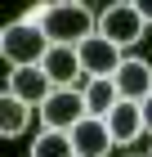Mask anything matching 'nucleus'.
Here are the masks:
<instances>
[{
  "label": "nucleus",
  "mask_w": 152,
  "mask_h": 157,
  "mask_svg": "<svg viewBox=\"0 0 152 157\" xmlns=\"http://www.w3.org/2000/svg\"><path fill=\"white\" fill-rule=\"evenodd\" d=\"M54 5H85V0H54Z\"/></svg>",
  "instance_id": "nucleus-16"
},
{
  "label": "nucleus",
  "mask_w": 152,
  "mask_h": 157,
  "mask_svg": "<svg viewBox=\"0 0 152 157\" xmlns=\"http://www.w3.org/2000/svg\"><path fill=\"white\" fill-rule=\"evenodd\" d=\"M81 90H85V108H90V117H107V112L121 103V90H117L112 76H90Z\"/></svg>",
  "instance_id": "nucleus-11"
},
{
  "label": "nucleus",
  "mask_w": 152,
  "mask_h": 157,
  "mask_svg": "<svg viewBox=\"0 0 152 157\" xmlns=\"http://www.w3.org/2000/svg\"><path fill=\"white\" fill-rule=\"evenodd\" d=\"M76 54H81L85 76H117V67H121V45H112V40L98 36V32H94L90 40H81Z\"/></svg>",
  "instance_id": "nucleus-6"
},
{
  "label": "nucleus",
  "mask_w": 152,
  "mask_h": 157,
  "mask_svg": "<svg viewBox=\"0 0 152 157\" xmlns=\"http://www.w3.org/2000/svg\"><path fill=\"white\" fill-rule=\"evenodd\" d=\"M148 157H152V153H148Z\"/></svg>",
  "instance_id": "nucleus-17"
},
{
  "label": "nucleus",
  "mask_w": 152,
  "mask_h": 157,
  "mask_svg": "<svg viewBox=\"0 0 152 157\" xmlns=\"http://www.w3.org/2000/svg\"><path fill=\"white\" fill-rule=\"evenodd\" d=\"M67 135H72V144H76V157H103L107 148L117 144L112 130H107V117H90V112H85Z\"/></svg>",
  "instance_id": "nucleus-7"
},
{
  "label": "nucleus",
  "mask_w": 152,
  "mask_h": 157,
  "mask_svg": "<svg viewBox=\"0 0 152 157\" xmlns=\"http://www.w3.org/2000/svg\"><path fill=\"white\" fill-rule=\"evenodd\" d=\"M107 130H112L117 144H134L143 135V103L139 99H121L117 108L107 112Z\"/></svg>",
  "instance_id": "nucleus-9"
},
{
  "label": "nucleus",
  "mask_w": 152,
  "mask_h": 157,
  "mask_svg": "<svg viewBox=\"0 0 152 157\" xmlns=\"http://www.w3.org/2000/svg\"><path fill=\"white\" fill-rule=\"evenodd\" d=\"M130 5H134V9H139L143 18H148V23H152V0H130Z\"/></svg>",
  "instance_id": "nucleus-14"
},
{
  "label": "nucleus",
  "mask_w": 152,
  "mask_h": 157,
  "mask_svg": "<svg viewBox=\"0 0 152 157\" xmlns=\"http://www.w3.org/2000/svg\"><path fill=\"white\" fill-rule=\"evenodd\" d=\"M54 90H58V85L45 76L40 63H23V67H13V72H9V94H18L23 103H32V108H40Z\"/></svg>",
  "instance_id": "nucleus-5"
},
{
  "label": "nucleus",
  "mask_w": 152,
  "mask_h": 157,
  "mask_svg": "<svg viewBox=\"0 0 152 157\" xmlns=\"http://www.w3.org/2000/svg\"><path fill=\"white\" fill-rule=\"evenodd\" d=\"M27 121H32V103H23L18 94H9L5 90V99H0V135H23L27 130Z\"/></svg>",
  "instance_id": "nucleus-12"
},
{
  "label": "nucleus",
  "mask_w": 152,
  "mask_h": 157,
  "mask_svg": "<svg viewBox=\"0 0 152 157\" xmlns=\"http://www.w3.org/2000/svg\"><path fill=\"white\" fill-rule=\"evenodd\" d=\"M143 27H148V18H143L130 0H112L103 13H98V36H107L112 45H139L143 40Z\"/></svg>",
  "instance_id": "nucleus-3"
},
{
  "label": "nucleus",
  "mask_w": 152,
  "mask_h": 157,
  "mask_svg": "<svg viewBox=\"0 0 152 157\" xmlns=\"http://www.w3.org/2000/svg\"><path fill=\"white\" fill-rule=\"evenodd\" d=\"M143 130H152V94L143 99Z\"/></svg>",
  "instance_id": "nucleus-15"
},
{
  "label": "nucleus",
  "mask_w": 152,
  "mask_h": 157,
  "mask_svg": "<svg viewBox=\"0 0 152 157\" xmlns=\"http://www.w3.org/2000/svg\"><path fill=\"white\" fill-rule=\"evenodd\" d=\"M49 49V36L40 32V23H36L32 13L27 18H13L5 32H0V54L9 59V67H23V63H40Z\"/></svg>",
  "instance_id": "nucleus-2"
},
{
  "label": "nucleus",
  "mask_w": 152,
  "mask_h": 157,
  "mask_svg": "<svg viewBox=\"0 0 152 157\" xmlns=\"http://www.w3.org/2000/svg\"><path fill=\"white\" fill-rule=\"evenodd\" d=\"M32 157H76V144L67 130H40L32 144Z\"/></svg>",
  "instance_id": "nucleus-13"
},
{
  "label": "nucleus",
  "mask_w": 152,
  "mask_h": 157,
  "mask_svg": "<svg viewBox=\"0 0 152 157\" xmlns=\"http://www.w3.org/2000/svg\"><path fill=\"white\" fill-rule=\"evenodd\" d=\"M117 90H121V99H148L152 94V67L143 59H121V67H117Z\"/></svg>",
  "instance_id": "nucleus-10"
},
{
  "label": "nucleus",
  "mask_w": 152,
  "mask_h": 157,
  "mask_svg": "<svg viewBox=\"0 0 152 157\" xmlns=\"http://www.w3.org/2000/svg\"><path fill=\"white\" fill-rule=\"evenodd\" d=\"M85 112H90V108H85V90H76V85H58V90L40 103L45 130H72Z\"/></svg>",
  "instance_id": "nucleus-4"
},
{
  "label": "nucleus",
  "mask_w": 152,
  "mask_h": 157,
  "mask_svg": "<svg viewBox=\"0 0 152 157\" xmlns=\"http://www.w3.org/2000/svg\"><path fill=\"white\" fill-rule=\"evenodd\" d=\"M32 18L40 23L49 45H81V40H90L98 32V18L85 5H54V0H45V5L32 9Z\"/></svg>",
  "instance_id": "nucleus-1"
},
{
  "label": "nucleus",
  "mask_w": 152,
  "mask_h": 157,
  "mask_svg": "<svg viewBox=\"0 0 152 157\" xmlns=\"http://www.w3.org/2000/svg\"><path fill=\"white\" fill-rule=\"evenodd\" d=\"M40 67H45V76H49L54 85H72V81H81V76H85L76 45H49L45 59H40Z\"/></svg>",
  "instance_id": "nucleus-8"
}]
</instances>
